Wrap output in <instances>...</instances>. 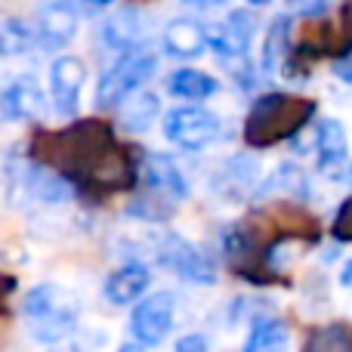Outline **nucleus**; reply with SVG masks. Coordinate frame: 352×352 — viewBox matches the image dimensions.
I'll use <instances>...</instances> for the list:
<instances>
[{
	"label": "nucleus",
	"instance_id": "15",
	"mask_svg": "<svg viewBox=\"0 0 352 352\" xmlns=\"http://www.w3.org/2000/svg\"><path fill=\"white\" fill-rule=\"evenodd\" d=\"M164 50L176 59H195L207 50V28L195 19H173L164 28Z\"/></svg>",
	"mask_w": 352,
	"mask_h": 352
},
{
	"label": "nucleus",
	"instance_id": "1",
	"mask_svg": "<svg viewBox=\"0 0 352 352\" xmlns=\"http://www.w3.org/2000/svg\"><path fill=\"white\" fill-rule=\"evenodd\" d=\"M34 158L53 167L68 182L102 188H127L136 182V164L115 142L111 127L99 121H80L68 130L47 133L34 142Z\"/></svg>",
	"mask_w": 352,
	"mask_h": 352
},
{
	"label": "nucleus",
	"instance_id": "23",
	"mask_svg": "<svg viewBox=\"0 0 352 352\" xmlns=\"http://www.w3.org/2000/svg\"><path fill=\"white\" fill-rule=\"evenodd\" d=\"M331 6V0H285V12L287 16H300V19H312L322 16L324 10Z\"/></svg>",
	"mask_w": 352,
	"mask_h": 352
},
{
	"label": "nucleus",
	"instance_id": "17",
	"mask_svg": "<svg viewBox=\"0 0 352 352\" xmlns=\"http://www.w3.org/2000/svg\"><path fill=\"white\" fill-rule=\"evenodd\" d=\"M291 16H278L272 22L263 43V68L269 74H281L287 68V56H291Z\"/></svg>",
	"mask_w": 352,
	"mask_h": 352
},
{
	"label": "nucleus",
	"instance_id": "22",
	"mask_svg": "<svg viewBox=\"0 0 352 352\" xmlns=\"http://www.w3.org/2000/svg\"><path fill=\"white\" fill-rule=\"evenodd\" d=\"M34 47V31L19 19H0V56H22Z\"/></svg>",
	"mask_w": 352,
	"mask_h": 352
},
{
	"label": "nucleus",
	"instance_id": "9",
	"mask_svg": "<svg viewBox=\"0 0 352 352\" xmlns=\"http://www.w3.org/2000/svg\"><path fill=\"white\" fill-rule=\"evenodd\" d=\"M254 31H256L254 16L244 10H235V12H229L217 28L207 31V47L217 50V53L229 62H235V59L244 62L250 41H254Z\"/></svg>",
	"mask_w": 352,
	"mask_h": 352
},
{
	"label": "nucleus",
	"instance_id": "12",
	"mask_svg": "<svg viewBox=\"0 0 352 352\" xmlns=\"http://www.w3.org/2000/svg\"><path fill=\"white\" fill-rule=\"evenodd\" d=\"M146 16L136 6H124V10L111 12L102 25V43L109 50H118V53H127V50L142 47L146 41Z\"/></svg>",
	"mask_w": 352,
	"mask_h": 352
},
{
	"label": "nucleus",
	"instance_id": "18",
	"mask_svg": "<svg viewBox=\"0 0 352 352\" xmlns=\"http://www.w3.org/2000/svg\"><path fill=\"white\" fill-rule=\"evenodd\" d=\"M158 111H161L158 96L136 90L121 102V124L130 130V133H142V130H148L155 121H158Z\"/></svg>",
	"mask_w": 352,
	"mask_h": 352
},
{
	"label": "nucleus",
	"instance_id": "16",
	"mask_svg": "<svg viewBox=\"0 0 352 352\" xmlns=\"http://www.w3.org/2000/svg\"><path fill=\"white\" fill-rule=\"evenodd\" d=\"M146 287H148L146 266L127 263V266H121L118 272L109 275V281H105V297L118 306H127V303H133V300H140Z\"/></svg>",
	"mask_w": 352,
	"mask_h": 352
},
{
	"label": "nucleus",
	"instance_id": "11",
	"mask_svg": "<svg viewBox=\"0 0 352 352\" xmlns=\"http://www.w3.org/2000/svg\"><path fill=\"white\" fill-rule=\"evenodd\" d=\"M31 31H34V43H41L43 50H59L78 31V12L65 0H53L37 12V25Z\"/></svg>",
	"mask_w": 352,
	"mask_h": 352
},
{
	"label": "nucleus",
	"instance_id": "7",
	"mask_svg": "<svg viewBox=\"0 0 352 352\" xmlns=\"http://www.w3.org/2000/svg\"><path fill=\"white\" fill-rule=\"evenodd\" d=\"M158 263H164L167 269H173L176 275L195 281V285H213V278H217L210 256L179 235H167L164 241H161Z\"/></svg>",
	"mask_w": 352,
	"mask_h": 352
},
{
	"label": "nucleus",
	"instance_id": "21",
	"mask_svg": "<svg viewBox=\"0 0 352 352\" xmlns=\"http://www.w3.org/2000/svg\"><path fill=\"white\" fill-rule=\"evenodd\" d=\"M303 352H352V328L349 324L316 328L309 337H306Z\"/></svg>",
	"mask_w": 352,
	"mask_h": 352
},
{
	"label": "nucleus",
	"instance_id": "14",
	"mask_svg": "<svg viewBox=\"0 0 352 352\" xmlns=\"http://www.w3.org/2000/svg\"><path fill=\"white\" fill-rule=\"evenodd\" d=\"M316 152H318V167L328 176H343L349 170V148H346V130L340 121H322L316 130Z\"/></svg>",
	"mask_w": 352,
	"mask_h": 352
},
{
	"label": "nucleus",
	"instance_id": "8",
	"mask_svg": "<svg viewBox=\"0 0 352 352\" xmlns=\"http://www.w3.org/2000/svg\"><path fill=\"white\" fill-rule=\"evenodd\" d=\"M173 309H176L173 294L161 291V294L146 297L133 309V318H130V331H133V337L142 343V346H158V343L167 337L170 324H173Z\"/></svg>",
	"mask_w": 352,
	"mask_h": 352
},
{
	"label": "nucleus",
	"instance_id": "27",
	"mask_svg": "<svg viewBox=\"0 0 352 352\" xmlns=\"http://www.w3.org/2000/svg\"><path fill=\"white\" fill-rule=\"evenodd\" d=\"M179 3L198 6V10H210V6H219V3H226V0H179Z\"/></svg>",
	"mask_w": 352,
	"mask_h": 352
},
{
	"label": "nucleus",
	"instance_id": "25",
	"mask_svg": "<svg viewBox=\"0 0 352 352\" xmlns=\"http://www.w3.org/2000/svg\"><path fill=\"white\" fill-rule=\"evenodd\" d=\"M176 352H207V340L201 334H186L176 343Z\"/></svg>",
	"mask_w": 352,
	"mask_h": 352
},
{
	"label": "nucleus",
	"instance_id": "10",
	"mask_svg": "<svg viewBox=\"0 0 352 352\" xmlns=\"http://www.w3.org/2000/svg\"><path fill=\"white\" fill-rule=\"evenodd\" d=\"M87 80V68L78 56H59L50 65V90L59 115H74L80 99V87Z\"/></svg>",
	"mask_w": 352,
	"mask_h": 352
},
{
	"label": "nucleus",
	"instance_id": "19",
	"mask_svg": "<svg viewBox=\"0 0 352 352\" xmlns=\"http://www.w3.org/2000/svg\"><path fill=\"white\" fill-rule=\"evenodd\" d=\"M167 90L179 99H188V102H201V99L213 96V93L219 90V84L210 78V74L198 72V68H179V72L170 74Z\"/></svg>",
	"mask_w": 352,
	"mask_h": 352
},
{
	"label": "nucleus",
	"instance_id": "30",
	"mask_svg": "<svg viewBox=\"0 0 352 352\" xmlns=\"http://www.w3.org/2000/svg\"><path fill=\"white\" fill-rule=\"evenodd\" d=\"M84 3H87V6H109L111 0H84Z\"/></svg>",
	"mask_w": 352,
	"mask_h": 352
},
{
	"label": "nucleus",
	"instance_id": "24",
	"mask_svg": "<svg viewBox=\"0 0 352 352\" xmlns=\"http://www.w3.org/2000/svg\"><path fill=\"white\" fill-rule=\"evenodd\" d=\"M334 238L340 241H352V198L343 201V207L337 210V219H334Z\"/></svg>",
	"mask_w": 352,
	"mask_h": 352
},
{
	"label": "nucleus",
	"instance_id": "4",
	"mask_svg": "<svg viewBox=\"0 0 352 352\" xmlns=\"http://www.w3.org/2000/svg\"><path fill=\"white\" fill-rule=\"evenodd\" d=\"M142 188L133 201H130V217L148 219V223H164L176 213V204L188 195V186L182 179L179 167L173 164L167 155H148L142 161Z\"/></svg>",
	"mask_w": 352,
	"mask_h": 352
},
{
	"label": "nucleus",
	"instance_id": "20",
	"mask_svg": "<svg viewBox=\"0 0 352 352\" xmlns=\"http://www.w3.org/2000/svg\"><path fill=\"white\" fill-rule=\"evenodd\" d=\"M287 346V328L278 318H260L250 331L244 352H281Z\"/></svg>",
	"mask_w": 352,
	"mask_h": 352
},
{
	"label": "nucleus",
	"instance_id": "29",
	"mask_svg": "<svg viewBox=\"0 0 352 352\" xmlns=\"http://www.w3.org/2000/svg\"><path fill=\"white\" fill-rule=\"evenodd\" d=\"M343 22H346V28L352 31V0L346 3V10H343Z\"/></svg>",
	"mask_w": 352,
	"mask_h": 352
},
{
	"label": "nucleus",
	"instance_id": "6",
	"mask_svg": "<svg viewBox=\"0 0 352 352\" xmlns=\"http://www.w3.org/2000/svg\"><path fill=\"white\" fill-rule=\"evenodd\" d=\"M164 133L167 140L176 142L179 148H204L223 133V124L213 111L198 109V105H186V109H173L164 118Z\"/></svg>",
	"mask_w": 352,
	"mask_h": 352
},
{
	"label": "nucleus",
	"instance_id": "26",
	"mask_svg": "<svg viewBox=\"0 0 352 352\" xmlns=\"http://www.w3.org/2000/svg\"><path fill=\"white\" fill-rule=\"evenodd\" d=\"M334 74H337L340 80H346V84H352V50L334 59Z\"/></svg>",
	"mask_w": 352,
	"mask_h": 352
},
{
	"label": "nucleus",
	"instance_id": "33",
	"mask_svg": "<svg viewBox=\"0 0 352 352\" xmlns=\"http://www.w3.org/2000/svg\"><path fill=\"white\" fill-rule=\"evenodd\" d=\"M250 3H269V0H250Z\"/></svg>",
	"mask_w": 352,
	"mask_h": 352
},
{
	"label": "nucleus",
	"instance_id": "31",
	"mask_svg": "<svg viewBox=\"0 0 352 352\" xmlns=\"http://www.w3.org/2000/svg\"><path fill=\"white\" fill-rule=\"evenodd\" d=\"M53 352H80L78 346H59V349H53Z\"/></svg>",
	"mask_w": 352,
	"mask_h": 352
},
{
	"label": "nucleus",
	"instance_id": "3",
	"mask_svg": "<svg viewBox=\"0 0 352 352\" xmlns=\"http://www.w3.org/2000/svg\"><path fill=\"white\" fill-rule=\"evenodd\" d=\"M22 316L31 337L41 343H62L80 318V300L62 285H37L25 294Z\"/></svg>",
	"mask_w": 352,
	"mask_h": 352
},
{
	"label": "nucleus",
	"instance_id": "5",
	"mask_svg": "<svg viewBox=\"0 0 352 352\" xmlns=\"http://www.w3.org/2000/svg\"><path fill=\"white\" fill-rule=\"evenodd\" d=\"M158 68V56L146 47H136L121 53V59L102 74L96 87V105L99 109H115L121 105L130 93H136Z\"/></svg>",
	"mask_w": 352,
	"mask_h": 352
},
{
	"label": "nucleus",
	"instance_id": "32",
	"mask_svg": "<svg viewBox=\"0 0 352 352\" xmlns=\"http://www.w3.org/2000/svg\"><path fill=\"white\" fill-rule=\"evenodd\" d=\"M121 352H142L140 346H133V343H130V346H121Z\"/></svg>",
	"mask_w": 352,
	"mask_h": 352
},
{
	"label": "nucleus",
	"instance_id": "2",
	"mask_svg": "<svg viewBox=\"0 0 352 352\" xmlns=\"http://www.w3.org/2000/svg\"><path fill=\"white\" fill-rule=\"evenodd\" d=\"M316 115V102L291 93H266L254 102L248 121H244V140L254 148L278 146L285 140H294L300 130Z\"/></svg>",
	"mask_w": 352,
	"mask_h": 352
},
{
	"label": "nucleus",
	"instance_id": "13",
	"mask_svg": "<svg viewBox=\"0 0 352 352\" xmlns=\"http://www.w3.org/2000/svg\"><path fill=\"white\" fill-rule=\"evenodd\" d=\"M43 115V93L31 78H16L0 90V121H31Z\"/></svg>",
	"mask_w": 352,
	"mask_h": 352
},
{
	"label": "nucleus",
	"instance_id": "28",
	"mask_svg": "<svg viewBox=\"0 0 352 352\" xmlns=\"http://www.w3.org/2000/svg\"><path fill=\"white\" fill-rule=\"evenodd\" d=\"M340 285H343V287H352V260L346 263V269L340 272Z\"/></svg>",
	"mask_w": 352,
	"mask_h": 352
}]
</instances>
